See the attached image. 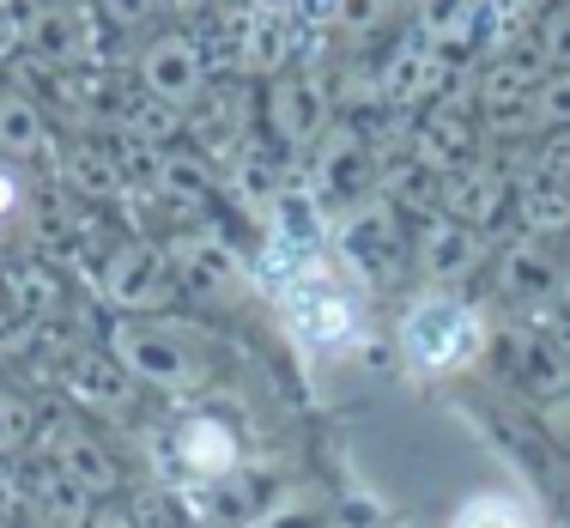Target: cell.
<instances>
[{
	"label": "cell",
	"instance_id": "1",
	"mask_svg": "<svg viewBox=\"0 0 570 528\" xmlns=\"http://www.w3.org/2000/svg\"><path fill=\"white\" fill-rule=\"evenodd\" d=\"M279 310H285V329L309 352H341L364 329V274L346 267L341 255L304 250L279 280Z\"/></svg>",
	"mask_w": 570,
	"mask_h": 528
},
{
	"label": "cell",
	"instance_id": "2",
	"mask_svg": "<svg viewBox=\"0 0 570 528\" xmlns=\"http://www.w3.org/2000/svg\"><path fill=\"white\" fill-rule=\"evenodd\" d=\"M485 341H492V322L480 304H468L455 286H425L406 297L401 322H395V352L413 377H461L480 364Z\"/></svg>",
	"mask_w": 570,
	"mask_h": 528
},
{
	"label": "cell",
	"instance_id": "3",
	"mask_svg": "<svg viewBox=\"0 0 570 528\" xmlns=\"http://www.w3.org/2000/svg\"><path fill=\"white\" fill-rule=\"evenodd\" d=\"M110 352L128 364L134 383H153L165 395H183V389H200L207 383V352L195 341H183L165 322H121L110 334Z\"/></svg>",
	"mask_w": 570,
	"mask_h": 528
},
{
	"label": "cell",
	"instance_id": "4",
	"mask_svg": "<svg viewBox=\"0 0 570 528\" xmlns=\"http://www.w3.org/2000/svg\"><path fill=\"white\" fill-rule=\"evenodd\" d=\"M309 153H316L309 195L322 201V213H334V219H341L346 207H358V201L376 195V176H383V165H376L371 140H364L352 121H328V134H322Z\"/></svg>",
	"mask_w": 570,
	"mask_h": 528
},
{
	"label": "cell",
	"instance_id": "5",
	"mask_svg": "<svg viewBox=\"0 0 570 528\" xmlns=\"http://www.w3.org/2000/svg\"><path fill=\"white\" fill-rule=\"evenodd\" d=\"M176 262L170 250H158V243L134 237V243H116V250H104L98 262V292L110 297L116 310H128V316H153V310H165L176 297Z\"/></svg>",
	"mask_w": 570,
	"mask_h": 528
},
{
	"label": "cell",
	"instance_id": "6",
	"mask_svg": "<svg viewBox=\"0 0 570 528\" xmlns=\"http://www.w3.org/2000/svg\"><path fill=\"white\" fill-rule=\"evenodd\" d=\"M267 128L285 153H309L328 134V79L316 67H285L267 86Z\"/></svg>",
	"mask_w": 570,
	"mask_h": 528
},
{
	"label": "cell",
	"instance_id": "7",
	"mask_svg": "<svg viewBox=\"0 0 570 528\" xmlns=\"http://www.w3.org/2000/svg\"><path fill=\"white\" fill-rule=\"evenodd\" d=\"M140 86L153 104H165V110L183 116L207 98V56H200L183 31H158L153 43L140 49Z\"/></svg>",
	"mask_w": 570,
	"mask_h": 528
},
{
	"label": "cell",
	"instance_id": "8",
	"mask_svg": "<svg viewBox=\"0 0 570 528\" xmlns=\"http://www.w3.org/2000/svg\"><path fill=\"white\" fill-rule=\"evenodd\" d=\"M170 443H176V462H183V473L195 486L237 480V468H243V438L225 413H183Z\"/></svg>",
	"mask_w": 570,
	"mask_h": 528
},
{
	"label": "cell",
	"instance_id": "9",
	"mask_svg": "<svg viewBox=\"0 0 570 528\" xmlns=\"http://www.w3.org/2000/svg\"><path fill=\"white\" fill-rule=\"evenodd\" d=\"M334 250H341L346 267H395L401 262V213L389 207L383 195L358 201V207L341 213V225H334Z\"/></svg>",
	"mask_w": 570,
	"mask_h": 528
},
{
	"label": "cell",
	"instance_id": "10",
	"mask_svg": "<svg viewBox=\"0 0 570 528\" xmlns=\"http://www.w3.org/2000/svg\"><path fill=\"white\" fill-rule=\"evenodd\" d=\"M98 7H86V0H56V7H43L31 19V49L43 67H86L98 56Z\"/></svg>",
	"mask_w": 570,
	"mask_h": 528
},
{
	"label": "cell",
	"instance_id": "11",
	"mask_svg": "<svg viewBox=\"0 0 570 528\" xmlns=\"http://www.w3.org/2000/svg\"><path fill=\"white\" fill-rule=\"evenodd\" d=\"M492 280H498V292H504L510 304L547 310L552 297L564 292V262L547 250V237H522V243H510V250L498 255Z\"/></svg>",
	"mask_w": 570,
	"mask_h": 528
},
{
	"label": "cell",
	"instance_id": "12",
	"mask_svg": "<svg viewBox=\"0 0 570 528\" xmlns=\"http://www.w3.org/2000/svg\"><path fill=\"white\" fill-rule=\"evenodd\" d=\"M540 79H547V61H540L528 43H515V49H504V56L485 61L473 98H480V110L492 116V121H510V116H522L528 104H534Z\"/></svg>",
	"mask_w": 570,
	"mask_h": 528
},
{
	"label": "cell",
	"instance_id": "13",
	"mask_svg": "<svg viewBox=\"0 0 570 528\" xmlns=\"http://www.w3.org/2000/svg\"><path fill=\"white\" fill-rule=\"evenodd\" d=\"M67 389H73V401L79 408H91V413H128L134 408V377H128V364L116 359V352H98V346H73L67 352Z\"/></svg>",
	"mask_w": 570,
	"mask_h": 528
},
{
	"label": "cell",
	"instance_id": "14",
	"mask_svg": "<svg viewBox=\"0 0 570 528\" xmlns=\"http://www.w3.org/2000/svg\"><path fill=\"white\" fill-rule=\"evenodd\" d=\"M480 232L473 225L450 219V213H431L425 232H419V274H425V286H461V280L480 267Z\"/></svg>",
	"mask_w": 570,
	"mask_h": 528
},
{
	"label": "cell",
	"instance_id": "15",
	"mask_svg": "<svg viewBox=\"0 0 570 528\" xmlns=\"http://www.w3.org/2000/svg\"><path fill=\"white\" fill-rule=\"evenodd\" d=\"M515 201V188H510V176L498 170V165H461V170H450V183H443V213L450 219H461V225H473V232H485V225L498 219Z\"/></svg>",
	"mask_w": 570,
	"mask_h": 528
},
{
	"label": "cell",
	"instance_id": "16",
	"mask_svg": "<svg viewBox=\"0 0 570 528\" xmlns=\"http://www.w3.org/2000/svg\"><path fill=\"white\" fill-rule=\"evenodd\" d=\"M450 86V49H431V43H406L395 49V61L376 74V98L383 104H425Z\"/></svg>",
	"mask_w": 570,
	"mask_h": 528
},
{
	"label": "cell",
	"instance_id": "17",
	"mask_svg": "<svg viewBox=\"0 0 570 528\" xmlns=\"http://www.w3.org/2000/svg\"><path fill=\"white\" fill-rule=\"evenodd\" d=\"M0 158H7V165L56 158V116H49L31 91H0Z\"/></svg>",
	"mask_w": 570,
	"mask_h": 528
},
{
	"label": "cell",
	"instance_id": "18",
	"mask_svg": "<svg viewBox=\"0 0 570 528\" xmlns=\"http://www.w3.org/2000/svg\"><path fill=\"white\" fill-rule=\"evenodd\" d=\"M43 443H49V450H43L49 462H56V468L67 473V480L86 486L91 498H110V492H116L121 468L110 462V450H104V443L91 438V431H79V426H56Z\"/></svg>",
	"mask_w": 570,
	"mask_h": 528
},
{
	"label": "cell",
	"instance_id": "19",
	"mask_svg": "<svg viewBox=\"0 0 570 528\" xmlns=\"http://www.w3.org/2000/svg\"><path fill=\"white\" fill-rule=\"evenodd\" d=\"M413 153L425 158V165H438L443 176L473 165V153H480V134H473V116L455 110V104H438L425 121L413 128Z\"/></svg>",
	"mask_w": 570,
	"mask_h": 528
},
{
	"label": "cell",
	"instance_id": "20",
	"mask_svg": "<svg viewBox=\"0 0 570 528\" xmlns=\"http://www.w3.org/2000/svg\"><path fill=\"white\" fill-rule=\"evenodd\" d=\"M443 176L438 165H425L419 153H401L395 165H383V176H376V195L389 201L395 213H413V219H431V213H443Z\"/></svg>",
	"mask_w": 570,
	"mask_h": 528
},
{
	"label": "cell",
	"instance_id": "21",
	"mask_svg": "<svg viewBox=\"0 0 570 528\" xmlns=\"http://www.w3.org/2000/svg\"><path fill=\"white\" fill-rule=\"evenodd\" d=\"M170 262H176V274L188 280V286H200V292H230L243 280V262H237V250L219 237H207V232H188V237H176L170 243Z\"/></svg>",
	"mask_w": 570,
	"mask_h": 528
},
{
	"label": "cell",
	"instance_id": "22",
	"mask_svg": "<svg viewBox=\"0 0 570 528\" xmlns=\"http://www.w3.org/2000/svg\"><path fill=\"white\" fill-rule=\"evenodd\" d=\"M24 505H37V517L49 528H86V517H91V492L79 480H67L49 456H43V468L24 473Z\"/></svg>",
	"mask_w": 570,
	"mask_h": 528
},
{
	"label": "cell",
	"instance_id": "23",
	"mask_svg": "<svg viewBox=\"0 0 570 528\" xmlns=\"http://www.w3.org/2000/svg\"><path fill=\"white\" fill-rule=\"evenodd\" d=\"M413 31L431 49H468L480 43V0H413Z\"/></svg>",
	"mask_w": 570,
	"mask_h": 528
},
{
	"label": "cell",
	"instance_id": "24",
	"mask_svg": "<svg viewBox=\"0 0 570 528\" xmlns=\"http://www.w3.org/2000/svg\"><path fill=\"white\" fill-rule=\"evenodd\" d=\"M0 292H7L12 316H24V322H49L61 310V280L49 262H7Z\"/></svg>",
	"mask_w": 570,
	"mask_h": 528
},
{
	"label": "cell",
	"instance_id": "25",
	"mask_svg": "<svg viewBox=\"0 0 570 528\" xmlns=\"http://www.w3.org/2000/svg\"><path fill=\"white\" fill-rule=\"evenodd\" d=\"M515 219L528 237L570 232V183H522L515 188Z\"/></svg>",
	"mask_w": 570,
	"mask_h": 528
},
{
	"label": "cell",
	"instance_id": "26",
	"mask_svg": "<svg viewBox=\"0 0 570 528\" xmlns=\"http://www.w3.org/2000/svg\"><path fill=\"white\" fill-rule=\"evenodd\" d=\"M498 128L504 134H559V128H570V67H552V74L540 79L534 104H528L522 116L498 121Z\"/></svg>",
	"mask_w": 570,
	"mask_h": 528
},
{
	"label": "cell",
	"instance_id": "27",
	"mask_svg": "<svg viewBox=\"0 0 570 528\" xmlns=\"http://www.w3.org/2000/svg\"><path fill=\"white\" fill-rule=\"evenodd\" d=\"M153 188H158V201H170V207H200L207 201V188H213V176H207V158H195V153H158V165H153Z\"/></svg>",
	"mask_w": 570,
	"mask_h": 528
},
{
	"label": "cell",
	"instance_id": "28",
	"mask_svg": "<svg viewBox=\"0 0 570 528\" xmlns=\"http://www.w3.org/2000/svg\"><path fill=\"white\" fill-rule=\"evenodd\" d=\"M61 165H67V183H73L86 201H116V195H128V170L116 165V153H98V146H73Z\"/></svg>",
	"mask_w": 570,
	"mask_h": 528
},
{
	"label": "cell",
	"instance_id": "29",
	"mask_svg": "<svg viewBox=\"0 0 570 528\" xmlns=\"http://www.w3.org/2000/svg\"><path fill=\"white\" fill-rule=\"evenodd\" d=\"M285 49H292V25L279 19V12H255L249 25H243V67L249 74H285Z\"/></svg>",
	"mask_w": 570,
	"mask_h": 528
},
{
	"label": "cell",
	"instance_id": "30",
	"mask_svg": "<svg viewBox=\"0 0 570 528\" xmlns=\"http://www.w3.org/2000/svg\"><path fill=\"white\" fill-rule=\"evenodd\" d=\"M450 528H534V510L515 492H468L450 510Z\"/></svg>",
	"mask_w": 570,
	"mask_h": 528
},
{
	"label": "cell",
	"instance_id": "31",
	"mask_svg": "<svg viewBox=\"0 0 570 528\" xmlns=\"http://www.w3.org/2000/svg\"><path fill=\"white\" fill-rule=\"evenodd\" d=\"M515 377H522V389H534L540 408H547V401H559L570 389V359L547 341H528L522 352H515Z\"/></svg>",
	"mask_w": 570,
	"mask_h": 528
},
{
	"label": "cell",
	"instance_id": "32",
	"mask_svg": "<svg viewBox=\"0 0 570 528\" xmlns=\"http://www.w3.org/2000/svg\"><path fill=\"white\" fill-rule=\"evenodd\" d=\"M534 56L547 67H570V0H552L534 19Z\"/></svg>",
	"mask_w": 570,
	"mask_h": 528
},
{
	"label": "cell",
	"instance_id": "33",
	"mask_svg": "<svg viewBox=\"0 0 570 528\" xmlns=\"http://www.w3.org/2000/svg\"><path fill=\"white\" fill-rule=\"evenodd\" d=\"M31 213H37V188H31V176L0 158V232H7V225H24Z\"/></svg>",
	"mask_w": 570,
	"mask_h": 528
},
{
	"label": "cell",
	"instance_id": "34",
	"mask_svg": "<svg viewBox=\"0 0 570 528\" xmlns=\"http://www.w3.org/2000/svg\"><path fill=\"white\" fill-rule=\"evenodd\" d=\"M383 19H389V0H334V7H328V25H334V31H346V37L383 31Z\"/></svg>",
	"mask_w": 570,
	"mask_h": 528
},
{
	"label": "cell",
	"instance_id": "35",
	"mask_svg": "<svg viewBox=\"0 0 570 528\" xmlns=\"http://www.w3.org/2000/svg\"><path fill=\"white\" fill-rule=\"evenodd\" d=\"M31 431H37L31 401H24V395H12V389H0V456L24 450V443H31Z\"/></svg>",
	"mask_w": 570,
	"mask_h": 528
},
{
	"label": "cell",
	"instance_id": "36",
	"mask_svg": "<svg viewBox=\"0 0 570 528\" xmlns=\"http://www.w3.org/2000/svg\"><path fill=\"white\" fill-rule=\"evenodd\" d=\"M528 183H570V128H559L534 153V176H528Z\"/></svg>",
	"mask_w": 570,
	"mask_h": 528
},
{
	"label": "cell",
	"instance_id": "37",
	"mask_svg": "<svg viewBox=\"0 0 570 528\" xmlns=\"http://www.w3.org/2000/svg\"><path fill=\"white\" fill-rule=\"evenodd\" d=\"M255 528H334V522L322 517L316 505H274V510H262Z\"/></svg>",
	"mask_w": 570,
	"mask_h": 528
},
{
	"label": "cell",
	"instance_id": "38",
	"mask_svg": "<svg viewBox=\"0 0 570 528\" xmlns=\"http://www.w3.org/2000/svg\"><path fill=\"white\" fill-rule=\"evenodd\" d=\"M153 7H158V0H98L104 19H110V25H128V31H140V25L153 19Z\"/></svg>",
	"mask_w": 570,
	"mask_h": 528
},
{
	"label": "cell",
	"instance_id": "39",
	"mask_svg": "<svg viewBox=\"0 0 570 528\" xmlns=\"http://www.w3.org/2000/svg\"><path fill=\"white\" fill-rule=\"evenodd\" d=\"M19 510H24V473L12 462H0V522L19 517Z\"/></svg>",
	"mask_w": 570,
	"mask_h": 528
},
{
	"label": "cell",
	"instance_id": "40",
	"mask_svg": "<svg viewBox=\"0 0 570 528\" xmlns=\"http://www.w3.org/2000/svg\"><path fill=\"white\" fill-rule=\"evenodd\" d=\"M86 528H146L134 510H121V505H104V510H91L86 517Z\"/></svg>",
	"mask_w": 570,
	"mask_h": 528
},
{
	"label": "cell",
	"instance_id": "41",
	"mask_svg": "<svg viewBox=\"0 0 570 528\" xmlns=\"http://www.w3.org/2000/svg\"><path fill=\"white\" fill-rule=\"evenodd\" d=\"M540 419H547V426L559 431V438H570V389H564L559 401H547V408H540Z\"/></svg>",
	"mask_w": 570,
	"mask_h": 528
},
{
	"label": "cell",
	"instance_id": "42",
	"mask_svg": "<svg viewBox=\"0 0 570 528\" xmlns=\"http://www.w3.org/2000/svg\"><path fill=\"white\" fill-rule=\"evenodd\" d=\"M12 37H19V25H12V7H7V0H0V56H7V49H12Z\"/></svg>",
	"mask_w": 570,
	"mask_h": 528
},
{
	"label": "cell",
	"instance_id": "43",
	"mask_svg": "<svg viewBox=\"0 0 570 528\" xmlns=\"http://www.w3.org/2000/svg\"><path fill=\"white\" fill-rule=\"evenodd\" d=\"M165 7H170V12H188V7H200V0H165Z\"/></svg>",
	"mask_w": 570,
	"mask_h": 528
},
{
	"label": "cell",
	"instance_id": "44",
	"mask_svg": "<svg viewBox=\"0 0 570 528\" xmlns=\"http://www.w3.org/2000/svg\"><path fill=\"white\" fill-rule=\"evenodd\" d=\"M7 262H12V255H7V243H0V280H7Z\"/></svg>",
	"mask_w": 570,
	"mask_h": 528
}]
</instances>
